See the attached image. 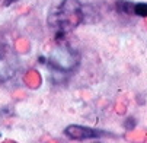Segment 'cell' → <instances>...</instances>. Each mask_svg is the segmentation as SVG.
Returning <instances> with one entry per match:
<instances>
[{"instance_id":"obj_4","label":"cell","mask_w":147,"mask_h":143,"mask_svg":"<svg viewBox=\"0 0 147 143\" xmlns=\"http://www.w3.org/2000/svg\"><path fill=\"white\" fill-rule=\"evenodd\" d=\"M64 134L70 139L74 140H88V139H98L103 134V131L92 129V127H85V126H79V124H71L66 127Z\"/></svg>"},{"instance_id":"obj_3","label":"cell","mask_w":147,"mask_h":143,"mask_svg":"<svg viewBox=\"0 0 147 143\" xmlns=\"http://www.w3.org/2000/svg\"><path fill=\"white\" fill-rule=\"evenodd\" d=\"M19 67V60L6 39L0 38V83L15 77Z\"/></svg>"},{"instance_id":"obj_6","label":"cell","mask_w":147,"mask_h":143,"mask_svg":"<svg viewBox=\"0 0 147 143\" xmlns=\"http://www.w3.org/2000/svg\"><path fill=\"white\" fill-rule=\"evenodd\" d=\"M133 15L147 18V3H134L133 5Z\"/></svg>"},{"instance_id":"obj_2","label":"cell","mask_w":147,"mask_h":143,"mask_svg":"<svg viewBox=\"0 0 147 143\" xmlns=\"http://www.w3.org/2000/svg\"><path fill=\"white\" fill-rule=\"evenodd\" d=\"M48 64L57 72H70L79 64V54L67 44H61L50 53Z\"/></svg>"},{"instance_id":"obj_1","label":"cell","mask_w":147,"mask_h":143,"mask_svg":"<svg viewBox=\"0 0 147 143\" xmlns=\"http://www.w3.org/2000/svg\"><path fill=\"white\" fill-rule=\"evenodd\" d=\"M83 20H85L83 5L79 0H63L60 6L53 13H50L48 25L63 35L74 29Z\"/></svg>"},{"instance_id":"obj_5","label":"cell","mask_w":147,"mask_h":143,"mask_svg":"<svg viewBox=\"0 0 147 143\" xmlns=\"http://www.w3.org/2000/svg\"><path fill=\"white\" fill-rule=\"evenodd\" d=\"M133 5L128 0H118L117 2V10L119 13H125V15H133Z\"/></svg>"},{"instance_id":"obj_7","label":"cell","mask_w":147,"mask_h":143,"mask_svg":"<svg viewBox=\"0 0 147 143\" xmlns=\"http://www.w3.org/2000/svg\"><path fill=\"white\" fill-rule=\"evenodd\" d=\"M15 2H18V0H5V5L9 6V5H12V3H15Z\"/></svg>"}]
</instances>
